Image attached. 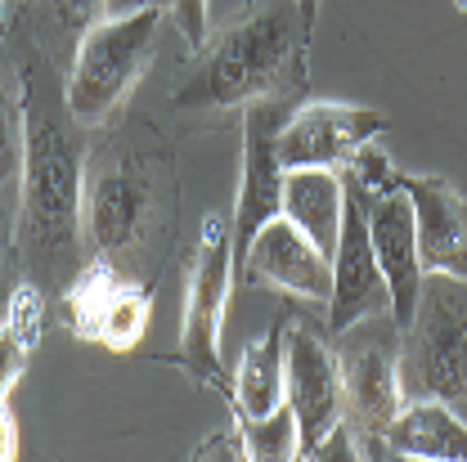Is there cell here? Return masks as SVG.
<instances>
[{"label": "cell", "mask_w": 467, "mask_h": 462, "mask_svg": "<svg viewBox=\"0 0 467 462\" xmlns=\"http://www.w3.org/2000/svg\"><path fill=\"white\" fill-rule=\"evenodd\" d=\"M23 167H18V256L41 288H67L86 265V144L67 113L63 67L32 46L23 63Z\"/></svg>", "instance_id": "6da1fadb"}, {"label": "cell", "mask_w": 467, "mask_h": 462, "mask_svg": "<svg viewBox=\"0 0 467 462\" xmlns=\"http://www.w3.org/2000/svg\"><path fill=\"white\" fill-rule=\"evenodd\" d=\"M86 252L121 279L153 283L180 221L171 149L144 130H113L86 167Z\"/></svg>", "instance_id": "7a4b0ae2"}, {"label": "cell", "mask_w": 467, "mask_h": 462, "mask_svg": "<svg viewBox=\"0 0 467 462\" xmlns=\"http://www.w3.org/2000/svg\"><path fill=\"white\" fill-rule=\"evenodd\" d=\"M310 32L296 0H252L216 41H202L180 72L171 108L193 117L243 113L261 95H306Z\"/></svg>", "instance_id": "3957f363"}, {"label": "cell", "mask_w": 467, "mask_h": 462, "mask_svg": "<svg viewBox=\"0 0 467 462\" xmlns=\"http://www.w3.org/2000/svg\"><path fill=\"white\" fill-rule=\"evenodd\" d=\"M158 27H162V9H135V14L99 18L81 32L77 55L63 72L67 113L77 117V126L86 130L104 126L126 108V99L135 95V86L153 63Z\"/></svg>", "instance_id": "277c9868"}, {"label": "cell", "mask_w": 467, "mask_h": 462, "mask_svg": "<svg viewBox=\"0 0 467 462\" xmlns=\"http://www.w3.org/2000/svg\"><path fill=\"white\" fill-rule=\"evenodd\" d=\"M400 391L467 417V279L422 274L413 319L400 328Z\"/></svg>", "instance_id": "5b68a950"}, {"label": "cell", "mask_w": 467, "mask_h": 462, "mask_svg": "<svg viewBox=\"0 0 467 462\" xmlns=\"http://www.w3.org/2000/svg\"><path fill=\"white\" fill-rule=\"evenodd\" d=\"M342 364V426L350 436L355 458H391L387 426L405 408L400 391V328L391 310L368 314L337 333Z\"/></svg>", "instance_id": "8992f818"}, {"label": "cell", "mask_w": 467, "mask_h": 462, "mask_svg": "<svg viewBox=\"0 0 467 462\" xmlns=\"http://www.w3.org/2000/svg\"><path fill=\"white\" fill-rule=\"evenodd\" d=\"M234 283V225L212 211L198 230V247L189 252V283H184V323H180V364L198 386L221 391L234 405V382H225L221 364V319Z\"/></svg>", "instance_id": "52a82bcc"}, {"label": "cell", "mask_w": 467, "mask_h": 462, "mask_svg": "<svg viewBox=\"0 0 467 462\" xmlns=\"http://www.w3.org/2000/svg\"><path fill=\"white\" fill-rule=\"evenodd\" d=\"M284 400L296 417V458H315L342 426V364L328 328L310 323L306 314L284 319Z\"/></svg>", "instance_id": "ba28073f"}, {"label": "cell", "mask_w": 467, "mask_h": 462, "mask_svg": "<svg viewBox=\"0 0 467 462\" xmlns=\"http://www.w3.org/2000/svg\"><path fill=\"white\" fill-rule=\"evenodd\" d=\"M306 104V95H261L243 108V175L234 198V270L256 230L284 216V162H279V130Z\"/></svg>", "instance_id": "9c48e42d"}, {"label": "cell", "mask_w": 467, "mask_h": 462, "mask_svg": "<svg viewBox=\"0 0 467 462\" xmlns=\"http://www.w3.org/2000/svg\"><path fill=\"white\" fill-rule=\"evenodd\" d=\"M58 319L81 342H99L109 350H135L144 342V333H149L153 305H149V288L144 283L121 279L104 261H90L63 288Z\"/></svg>", "instance_id": "30bf717a"}, {"label": "cell", "mask_w": 467, "mask_h": 462, "mask_svg": "<svg viewBox=\"0 0 467 462\" xmlns=\"http://www.w3.org/2000/svg\"><path fill=\"white\" fill-rule=\"evenodd\" d=\"M234 279L252 283V288L288 292V296L306 301V305H328V296H333V261L296 230L288 216H275L247 242Z\"/></svg>", "instance_id": "8fae6325"}, {"label": "cell", "mask_w": 467, "mask_h": 462, "mask_svg": "<svg viewBox=\"0 0 467 462\" xmlns=\"http://www.w3.org/2000/svg\"><path fill=\"white\" fill-rule=\"evenodd\" d=\"M391 121L378 108H355V104H328V99H306L279 130V162L292 167H347L350 153L368 139H378Z\"/></svg>", "instance_id": "7c38bea8"}, {"label": "cell", "mask_w": 467, "mask_h": 462, "mask_svg": "<svg viewBox=\"0 0 467 462\" xmlns=\"http://www.w3.org/2000/svg\"><path fill=\"white\" fill-rule=\"evenodd\" d=\"M347 189V184H342ZM391 310V292L378 270V252L368 238V211L347 189L342 198V233L333 252V296H328V337L347 333L350 323Z\"/></svg>", "instance_id": "4fadbf2b"}, {"label": "cell", "mask_w": 467, "mask_h": 462, "mask_svg": "<svg viewBox=\"0 0 467 462\" xmlns=\"http://www.w3.org/2000/svg\"><path fill=\"white\" fill-rule=\"evenodd\" d=\"M400 189L413 207L422 274L467 279V193L445 175H400Z\"/></svg>", "instance_id": "5bb4252c"}, {"label": "cell", "mask_w": 467, "mask_h": 462, "mask_svg": "<svg viewBox=\"0 0 467 462\" xmlns=\"http://www.w3.org/2000/svg\"><path fill=\"white\" fill-rule=\"evenodd\" d=\"M364 211H368V238L378 252V270L391 292V319H396V328H405L413 319V305H418V288H422V261H418L409 193L391 189V193L364 202Z\"/></svg>", "instance_id": "9a60e30c"}, {"label": "cell", "mask_w": 467, "mask_h": 462, "mask_svg": "<svg viewBox=\"0 0 467 462\" xmlns=\"http://www.w3.org/2000/svg\"><path fill=\"white\" fill-rule=\"evenodd\" d=\"M387 449L413 462H467V417L441 400H405L387 426Z\"/></svg>", "instance_id": "2e32d148"}, {"label": "cell", "mask_w": 467, "mask_h": 462, "mask_svg": "<svg viewBox=\"0 0 467 462\" xmlns=\"http://www.w3.org/2000/svg\"><path fill=\"white\" fill-rule=\"evenodd\" d=\"M342 175L337 167H292L284 171V216L306 233L328 261L342 233Z\"/></svg>", "instance_id": "e0dca14e"}, {"label": "cell", "mask_w": 467, "mask_h": 462, "mask_svg": "<svg viewBox=\"0 0 467 462\" xmlns=\"http://www.w3.org/2000/svg\"><path fill=\"white\" fill-rule=\"evenodd\" d=\"M279 405H284V323L252 337L234 373V408L243 417H265Z\"/></svg>", "instance_id": "ac0fdd59"}, {"label": "cell", "mask_w": 467, "mask_h": 462, "mask_svg": "<svg viewBox=\"0 0 467 462\" xmlns=\"http://www.w3.org/2000/svg\"><path fill=\"white\" fill-rule=\"evenodd\" d=\"M109 0H41V18H36V46L55 58L58 67H67L77 55V41L90 23L104 18Z\"/></svg>", "instance_id": "d6986e66"}, {"label": "cell", "mask_w": 467, "mask_h": 462, "mask_svg": "<svg viewBox=\"0 0 467 462\" xmlns=\"http://www.w3.org/2000/svg\"><path fill=\"white\" fill-rule=\"evenodd\" d=\"M23 167V72L0 50V189L18 184Z\"/></svg>", "instance_id": "ffe728a7"}, {"label": "cell", "mask_w": 467, "mask_h": 462, "mask_svg": "<svg viewBox=\"0 0 467 462\" xmlns=\"http://www.w3.org/2000/svg\"><path fill=\"white\" fill-rule=\"evenodd\" d=\"M234 417H238L247 458L284 462V458H296V454H301V445H296V417H292L288 400L275 408V413H265V417H243V413H234Z\"/></svg>", "instance_id": "44dd1931"}, {"label": "cell", "mask_w": 467, "mask_h": 462, "mask_svg": "<svg viewBox=\"0 0 467 462\" xmlns=\"http://www.w3.org/2000/svg\"><path fill=\"white\" fill-rule=\"evenodd\" d=\"M342 184H347L359 202H373V198L400 189V171H396V162H391L382 149H373V139H368V144H359V149L350 153V162L342 167Z\"/></svg>", "instance_id": "7402d4cb"}, {"label": "cell", "mask_w": 467, "mask_h": 462, "mask_svg": "<svg viewBox=\"0 0 467 462\" xmlns=\"http://www.w3.org/2000/svg\"><path fill=\"white\" fill-rule=\"evenodd\" d=\"M46 288L36 279H18L9 288V301H5V323L14 328V337L27 350L41 346V328H46Z\"/></svg>", "instance_id": "603a6c76"}, {"label": "cell", "mask_w": 467, "mask_h": 462, "mask_svg": "<svg viewBox=\"0 0 467 462\" xmlns=\"http://www.w3.org/2000/svg\"><path fill=\"white\" fill-rule=\"evenodd\" d=\"M27 359H32V350L14 337V328H9V323H5V314H0V395H9V391L18 386V377H23Z\"/></svg>", "instance_id": "cb8c5ba5"}, {"label": "cell", "mask_w": 467, "mask_h": 462, "mask_svg": "<svg viewBox=\"0 0 467 462\" xmlns=\"http://www.w3.org/2000/svg\"><path fill=\"white\" fill-rule=\"evenodd\" d=\"M175 27L189 41V50H198L207 41V0H171Z\"/></svg>", "instance_id": "d4e9b609"}, {"label": "cell", "mask_w": 467, "mask_h": 462, "mask_svg": "<svg viewBox=\"0 0 467 462\" xmlns=\"http://www.w3.org/2000/svg\"><path fill=\"white\" fill-rule=\"evenodd\" d=\"M193 458H247V445H243V431L234 426L225 436H212L202 449H193Z\"/></svg>", "instance_id": "484cf974"}, {"label": "cell", "mask_w": 467, "mask_h": 462, "mask_svg": "<svg viewBox=\"0 0 467 462\" xmlns=\"http://www.w3.org/2000/svg\"><path fill=\"white\" fill-rule=\"evenodd\" d=\"M18 458V422H14V408L9 395H0V462Z\"/></svg>", "instance_id": "4316f807"}, {"label": "cell", "mask_w": 467, "mask_h": 462, "mask_svg": "<svg viewBox=\"0 0 467 462\" xmlns=\"http://www.w3.org/2000/svg\"><path fill=\"white\" fill-rule=\"evenodd\" d=\"M9 252H14V242H9V225H5V216H0V310H5L9 288H14V279H9Z\"/></svg>", "instance_id": "83f0119b"}, {"label": "cell", "mask_w": 467, "mask_h": 462, "mask_svg": "<svg viewBox=\"0 0 467 462\" xmlns=\"http://www.w3.org/2000/svg\"><path fill=\"white\" fill-rule=\"evenodd\" d=\"M158 5H171V0H109V5H104V18L135 14V9H158Z\"/></svg>", "instance_id": "f1b7e54d"}, {"label": "cell", "mask_w": 467, "mask_h": 462, "mask_svg": "<svg viewBox=\"0 0 467 462\" xmlns=\"http://www.w3.org/2000/svg\"><path fill=\"white\" fill-rule=\"evenodd\" d=\"M296 9H301V23H306V32L315 36V14H319V0H296Z\"/></svg>", "instance_id": "f546056e"}, {"label": "cell", "mask_w": 467, "mask_h": 462, "mask_svg": "<svg viewBox=\"0 0 467 462\" xmlns=\"http://www.w3.org/2000/svg\"><path fill=\"white\" fill-rule=\"evenodd\" d=\"M9 36V18H5V9H0V41Z\"/></svg>", "instance_id": "4dcf8cb0"}, {"label": "cell", "mask_w": 467, "mask_h": 462, "mask_svg": "<svg viewBox=\"0 0 467 462\" xmlns=\"http://www.w3.org/2000/svg\"><path fill=\"white\" fill-rule=\"evenodd\" d=\"M247 5H252V0H247Z\"/></svg>", "instance_id": "1f68e13d"}]
</instances>
